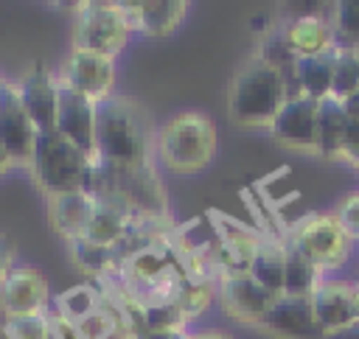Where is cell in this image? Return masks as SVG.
<instances>
[{
	"mask_svg": "<svg viewBox=\"0 0 359 339\" xmlns=\"http://www.w3.org/2000/svg\"><path fill=\"white\" fill-rule=\"evenodd\" d=\"M151 146L146 115L132 98L112 95L98 104L95 148L98 160L112 171H135L151 165Z\"/></svg>",
	"mask_w": 359,
	"mask_h": 339,
	"instance_id": "6da1fadb",
	"label": "cell"
},
{
	"mask_svg": "<svg viewBox=\"0 0 359 339\" xmlns=\"http://www.w3.org/2000/svg\"><path fill=\"white\" fill-rule=\"evenodd\" d=\"M289 98L286 73L269 62L250 56L233 76L227 90V115L247 129H269Z\"/></svg>",
	"mask_w": 359,
	"mask_h": 339,
	"instance_id": "7a4b0ae2",
	"label": "cell"
},
{
	"mask_svg": "<svg viewBox=\"0 0 359 339\" xmlns=\"http://www.w3.org/2000/svg\"><path fill=\"white\" fill-rule=\"evenodd\" d=\"M216 146H219L216 123L210 120V115L196 109L168 118L154 132V151L160 162L174 174L205 171L216 157Z\"/></svg>",
	"mask_w": 359,
	"mask_h": 339,
	"instance_id": "3957f363",
	"label": "cell"
},
{
	"mask_svg": "<svg viewBox=\"0 0 359 339\" xmlns=\"http://www.w3.org/2000/svg\"><path fill=\"white\" fill-rule=\"evenodd\" d=\"M93 165L95 162L84 151H79L73 143H67L59 132H45L36 137V148L28 168L36 188L45 193V199H50V196L87 188Z\"/></svg>",
	"mask_w": 359,
	"mask_h": 339,
	"instance_id": "277c9868",
	"label": "cell"
},
{
	"mask_svg": "<svg viewBox=\"0 0 359 339\" xmlns=\"http://www.w3.org/2000/svg\"><path fill=\"white\" fill-rule=\"evenodd\" d=\"M132 36L121 0H81L73 6L70 50L115 59Z\"/></svg>",
	"mask_w": 359,
	"mask_h": 339,
	"instance_id": "5b68a950",
	"label": "cell"
},
{
	"mask_svg": "<svg viewBox=\"0 0 359 339\" xmlns=\"http://www.w3.org/2000/svg\"><path fill=\"white\" fill-rule=\"evenodd\" d=\"M289 244L300 249L320 272L345 266L353 241L342 230L334 213H309L303 216L289 235Z\"/></svg>",
	"mask_w": 359,
	"mask_h": 339,
	"instance_id": "8992f818",
	"label": "cell"
},
{
	"mask_svg": "<svg viewBox=\"0 0 359 339\" xmlns=\"http://www.w3.org/2000/svg\"><path fill=\"white\" fill-rule=\"evenodd\" d=\"M115 76H118L115 59L87 53V50H70L65 56V62L59 64L56 81L62 90H70V92H76V95H81L98 106L107 98H112Z\"/></svg>",
	"mask_w": 359,
	"mask_h": 339,
	"instance_id": "52a82bcc",
	"label": "cell"
},
{
	"mask_svg": "<svg viewBox=\"0 0 359 339\" xmlns=\"http://www.w3.org/2000/svg\"><path fill=\"white\" fill-rule=\"evenodd\" d=\"M219 297H222V308L227 317L244 325H255V328L269 311V305L275 303V297L266 289H261L247 269H238V266H227L222 272Z\"/></svg>",
	"mask_w": 359,
	"mask_h": 339,
	"instance_id": "ba28073f",
	"label": "cell"
},
{
	"mask_svg": "<svg viewBox=\"0 0 359 339\" xmlns=\"http://www.w3.org/2000/svg\"><path fill=\"white\" fill-rule=\"evenodd\" d=\"M50 308V286L48 277L28 263H17L0 286V311L6 319L48 314Z\"/></svg>",
	"mask_w": 359,
	"mask_h": 339,
	"instance_id": "9c48e42d",
	"label": "cell"
},
{
	"mask_svg": "<svg viewBox=\"0 0 359 339\" xmlns=\"http://www.w3.org/2000/svg\"><path fill=\"white\" fill-rule=\"evenodd\" d=\"M36 137L39 132L17 95V87L14 81H8L0 92V146L14 165L28 168L36 148Z\"/></svg>",
	"mask_w": 359,
	"mask_h": 339,
	"instance_id": "30bf717a",
	"label": "cell"
},
{
	"mask_svg": "<svg viewBox=\"0 0 359 339\" xmlns=\"http://www.w3.org/2000/svg\"><path fill=\"white\" fill-rule=\"evenodd\" d=\"M317 106L320 101L292 92L269 126V134L283 148L317 154Z\"/></svg>",
	"mask_w": 359,
	"mask_h": 339,
	"instance_id": "8fae6325",
	"label": "cell"
},
{
	"mask_svg": "<svg viewBox=\"0 0 359 339\" xmlns=\"http://www.w3.org/2000/svg\"><path fill=\"white\" fill-rule=\"evenodd\" d=\"M17 95L28 112V118L34 120L36 132H56V109H59V81L56 76L42 64L34 62L17 81Z\"/></svg>",
	"mask_w": 359,
	"mask_h": 339,
	"instance_id": "7c38bea8",
	"label": "cell"
},
{
	"mask_svg": "<svg viewBox=\"0 0 359 339\" xmlns=\"http://www.w3.org/2000/svg\"><path fill=\"white\" fill-rule=\"evenodd\" d=\"M95 123H98V106L70 90L59 87V109H56V132L73 143L79 151H84L93 162H98L95 148Z\"/></svg>",
	"mask_w": 359,
	"mask_h": 339,
	"instance_id": "4fadbf2b",
	"label": "cell"
},
{
	"mask_svg": "<svg viewBox=\"0 0 359 339\" xmlns=\"http://www.w3.org/2000/svg\"><path fill=\"white\" fill-rule=\"evenodd\" d=\"M121 8L132 34L143 36H168L188 14L185 0H121Z\"/></svg>",
	"mask_w": 359,
	"mask_h": 339,
	"instance_id": "5bb4252c",
	"label": "cell"
},
{
	"mask_svg": "<svg viewBox=\"0 0 359 339\" xmlns=\"http://www.w3.org/2000/svg\"><path fill=\"white\" fill-rule=\"evenodd\" d=\"M258 328L278 339H323L311 314V300L286 297V294L275 297V303L269 305Z\"/></svg>",
	"mask_w": 359,
	"mask_h": 339,
	"instance_id": "9a60e30c",
	"label": "cell"
},
{
	"mask_svg": "<svg viewBox=\"0 0 359 339\" xmlns=\"http://www.w3.org/2000/svg\"><path fill=\"white\" fill-rule=\"evenodd\" d=\"M93 213H95V199L84 188L48 199V221L56 230V235H62L65 241L84 238Z\"/></svg>",
	"mask_w": 359,
	"mask_h": 339,
	"instance_id": "2e32d148",
	"label": "cell"
},
{
	"mask_svg": "<svg viewBox=\"0 0 359 339\" xmlns=\"http://www.w3.org/2000/svg\"><path fill=\"white\" fill-rule=\"evenodd\" d=\"M311 300V314L314 322L320 328V333H334L348 328L351 322H356V311H353V294L348 283H320L317 291L309 297Z\"/></svg>",
	"mask_w": 359,
	"mask_h": 339,
	"instance_id": "e0dca14e",
	"label": "cell"
},
{
	"mask_svg": "<svg viewBox=\"0 0 359 339\" xmlns=\"http://www.w3.org/2000/svg\"><path fill=\"white\" fill-rule=\"evenodd\" d=\"M283 36L289 50L294 53V59H311V56H323L331 53L337 48L334 39V28L325 17L320 14H303L294 17L292 22L283 25Z\"/></svg>",
	"mask_w": 359,
	"mask_h": 339,
	"instance_id": "ac0fdd59",
	"label": "cell"
},
{
	"mask_svg": "<svg viewBox=\"0 0 359 339\" xmlns=\"http://www.w3.org/2000/svg\"><path fill=\"white\" fill-rule=\"evenodd\" d=\"M283 269H286V241L261 235L258 247L247 263V272L255 277L261 289H266L272 297L283 294Z\"/></svg>",
	"mask_w": 359,
	"mask_h": 339,
	"instance_id": "d6986e66",
	"label": "cell"
},
{
	"mask_svg": "<svg viewBox=\"0 0 359 339\" xmlns=\"http://www.w3.org/2000/svg\"><path fill=\"white\" fill-rule=\"evenodd\" d=\"M292 78H294L300 95L325 101L331 95V84H334V50L323 53V56H311V59H294Z\"/></svg>",
	"mask_w": 359,
	"mask_h": 339,
	"instance_id": "ffe728a7",
	"label": "cell"
},
{
	"mask_svg": "<svg viewBox=\"0 0 359 339\" xmlns=\"http://www.w3.org/2000/svg\"><path fill=\"white\" fill-rule=\"evenodd\" d=\"M67 249H70V258L79 266V272H84L93 280L107 283L121 269V255L112 247H101L87 238H76V241H67Z\"/></svg>",
	"mask_w": 359,
	"mask_h": 339,
	"instance_id": "44dd1931",
	"label": "cell"
},
{
	"mask_svg": "<svg viewBox=\"0 0 359 339\" xmlns=\"http://www.w3.org/2000/svg\"><path fill=\"white\" fill-rule=\"evenodd\" d=\"M348 129V118L342 109V101L337 98H325L317 106V154L328 157V160H339V148H342V137Z\"/></svg>",
	"mask_w": 359,
	"mask_h": 339,
	"instance_id": "7402d4cb",
	"label": "cell"
},
{
	"mask_svg": "<svg viewBox=\"0 0 359 339\" xmlns=\"http://www.w3.org/2000/svg\"><path fill=\"white\" fill-rule=\"evenodd\" d=\"M323 283V272L300 252L289 244L286 238V269H283V294L286 297H300L309 300L317 286Z\"/></svg>",
	"mask_w": 359,
	"mask_h": 339,
	"instance_id": "603a6c76",
	"label": "cell"
},
{
	"mask_svg": "<svg viewBox=\"0 0 359 339\" xmlns=\"http://www.w3.org/2000/svg\"><path fill=\"white\" fill-rule=\"evenodd\" d=\"M101 303H104V289H98L95 283L87 280V283H76V286L59 291L53 300V314L76 325L84 317H90L95 308H101Z\"/></svg>",
	"mask_w": 359,
	"mask_h": 339,
	"instance_id": "cb8c5ba5",
	"label": "cell"
},
{
	"mask_svg": "<svg viewBox=\"0 0 359 339\" xmlns=\"http://www.w3.org/2000/svg\"><path fill=\"white\" fill-rule=\"evenodd\" d=\"M359 92V50L356 48H334V84L331 98L345 101Z\"/></svg>",
	"mask_w": 359,
	"mask_h": 339,
	"instance_id": "d4e9b609",
	"label": "cell"
},
{
	"mask_svg": "<svg viewBox=\"0 0 359 339\" xmlns=\"http://www.w3.org/2000/svg\"><path fill=\"white\" fill-rule=\"evenodd\" d=\"M331 28L337 48L359 50V0H339L331 6Z\"/></svg>",
	"mask_w": 359,
	"mask_h": 339,
	"instance_id": "484cf974",
	"label": "cell"
},
{
	"mask_svg": "<svg viewBox=\"0 0 359 339\" xmlns=\"http://www.w3.org/2000/svg\"><path fill=\"white\" fill-rule=\"evenodd\" d=\"M3 336L6 339H56L53 317L48 314H34V317H14L3 322Z\"/></svg>",
	"mask_w": 359,
	"mask_h": 339,
	"instance_id": "4316f807",
	"label": "cell"
},
{
	"mask_svg": "<svg viewBox=\"0 0 359 339\" xmlns=\"http://www.w3.org/2000/svg\"><path fill=\"white\" fill-rule=\"evenodd\" d=\"M334 216H337V221L342 224V230L348 233V238H351V241H359V193L348 196V199L342 202V207H339Z\"/></svg>",
	"mask_w": 359,
	"mask_h": 339,
	"instance_id": "83f0119b",
	"label": "cell"
},
{
	"mask_svg": "<svg viewBox=\"0 0 359 339\" xmlns=\"http://www.w3.org/2000/svg\"><path fill=\"white\" fill-rule=\"evenodd\" d=\"M339 160L359 168V123H348L345 137H342V148H339Z\"/></svg>",
	"mask_w": 359,
	"mask_h": 339,
	"instance_id": "f1b7e54d",
	"label": "cell"
},
{
	"mask_svg": "<svg viewBox=\"0 0 359 339\" xmlns=\"http://www.w3.org/2000/svg\"><path fill=\"white\" fill-rule=\"evenodd\" d=\"M17 263H14V244L0 233V286H3V280L8 277V272L14 269Z\"/></svg>",
	"mask_w": 359,
	"mask_h": 339,
	"instance_id": "f546056e",
	"label": "cell"
},
{
	"mask_svg": "<svg viewBox=\"0 0 359 339\" xmlns=\"http://www.w3.org/2000/svg\"><path fill=\"white\" fill-rule=\"evenodd\" d=\"M123 336H129V339H188L185 331H180V333H154V331H143V328H135V325H129Z\"/></svg>",
	"mask_w": 359,
	"mask_h": 339,
	"instance_id": "4dcf8cb0",
	"label": "cell"
},
{
	"mask_svg": "<svg viewBox=\"0 0 359 339\" xmlns=\"http://www.w3.org/2000/svg\"><path fill=\"white\" fill-rule=\"evenodd\" d=\"M50 317H53V328H56V339H79V331H76V325H73V322H67V319H62V317H56L53 311H50Z\"/></svg>",
	"mask_w": 359,
	"mask_h": 339,
	"instance_id": "1f68e13d",
	"label": "cell"
},
{
	"mask_svg": "<svg viewBox=\"0 0 359 339\" xmlns=\"http://www.w3.org/2000/svg\"><path fill=\"white\" fill-rule=\"evenodd\" d=\"M342 109H345L348 123H359V92H353L351 98H345L342 101Z\"/></svg>",
	"mask_w": 359,
	"mask_h": 339,
	"instance_id": "d6a6232c",
	"label": "cell"
},
{
	"mask_svg": "<svg viewBox=\"0 0 359 339\" xmlns=\"http://www.w3.org/2000/svg\"><path fill=\"white\" fill-rule=\"evenodd\" d=\"M323 339H359V319H356V322H351V325H348V328H342V331L325 333Z\"/></svg>",
	"mask_w": 359,
	"mask_h": 339,
	"instance_id": "836d02e7",
	"label": "cell"
},
{
	"mask_svg": "<svg viewBox=\"0 0 359 339\" xmlns=\"http://www.w3.org/2000/svg\"><path fill=\"white\" fill-rule=\"evenodd\" d=\"M188 339H233L224 331H199V333H188Z\"/></svg>",
	"mask_w": 359,
	"mask_h": 339,
	"instance_id": "e575fe53",
	"label": "cell"
},
{
	"mask_svg": "<svg viewBox=\"0 0 359 339\" xmlns=\"http://www.w3.org/2000/svg\"><path fill=\"white\" fill-rule=\"evenodd\" d=\"M11 168H14V162L8 160V154H6V151H3V146H0V179H3V177H6Z\"/></svg>",
	"mask_w": 359,
	"mask_h": 339,
	"instance_id": "d590c367",
	"label": "cell"
},
{
	"mask_svg": "<svg viewBox=\"0 0 359 339\" xmlns=\"http://www.w3.org/2000/svg\"><path fill=\"white\" fill-rule=\"evenodd\" d=\"M351 294H353V311H356V319H359V283L351 286Z\"/></svg>",
	"mask_w": 359,
	"mask_h": 339,
	"instance_id": "8d00e7d4",
	"label": "cell"
},
{
	"mask_svg": "<svg viewBox=\"0 0 359 339\" xmlns=\"http://www.w3.org/2000/svg\"><path fill=\"white\" fill-rule=\"evenodd\" d=\"M6 84H8V81H6V78H3V73H0V92H3V87H6Z\"/></svg>",
	"mask_w": 359,
	"mask_h": 339,
	"instance_id": "74e56055",
	"label": "cell"
}]
</instances>
